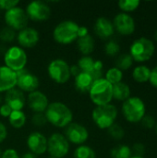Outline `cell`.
Returning <instances> with one entry per match:
<instances>
[{
	"mask_svg": "<svg viewBox=\"0 0 157 158\" xmlns=\"http://www.w3.org/2000/svg\"><path fill=\"white\" fill-rule=\"evenodd\" d=\"M43 114L47 123L61 129L68 127L73 119L71 109L64 103L58 101L49 103Z\"/></svg>",
	"mask_w": 157,
	"mask_h": 158,
	"instance_id": "6da1fadb",
	"label": "cell"
},
{
	"mask_svg": "<svg viewBox=\"0 0 157 158\" xmlns=\"http://www.w3.org/2000/svg\"><path fill=\"white\" fill-rule=\"evenodd\" d=\"M80 25L70 19L59 22L53 30L54 40L60 44H70L77 41Z\"/></svg>",
	"mask_w": 157,
	"mask_h": 158,
	"instance_id": "7a4b0ae2",
	"label": "cell"
},
{
	"mask_svg": "<svg viewBox=\"0 0 157 158\" xmlns=\"http://www.w3.org/2000/svg\"><path fill=\"white\" fill-rule=\"evenodd\" d=\"M91 101L96 106H105L110 104L113 99V85L105 78L93 81L89 92Z\"/></svg>",
	"mask_w": 157,
	"mask_h": 158,
	"instance_id": "3957f363",
	"label": "cell"
},
{
	"mask_svg": "<svg viewBox=\"0 0 157 158\" xmlns=\"http://www.w3.org/2000/svg\"><path fill=\"white\" fill-rule=\"evenodd\" d=\"M117 117L118 109L111 104L95 106L92 113L94 124L101 130H107L110 128L115 123Z\"/></svg>",
	"mask_w": 157,
	"mask_h": 158,
	"instance_id": "277c9868",
	"label": "cell"
},
{
	"mask_svg": "<svg viewBox=\"0 0 157 158\" xmlns=\"http://www.w3.org/2000/svg\"><path fill=\"white\" fill-rule=\"evenodd\" d=\"M4 62L6 67L14 72H18L25 69L28 62V56L22 47L12 45L6 51L4 55Z\"/></svg>",
	"mask_w": 157,
	"mask_h": 158,
	"instance_id": "5b68a950",
	"label": "cell"
},
{
	"mask_svg": "<svg viewBox=\"0 0 157 158\" xmlns=\"http://www.w3.org/2000/svg\"><path fill=\"white\" fill-rule=\"evenodd\" d=\"M122 113L129 122H139L145 116V105L139 97H130L122 105Z\"/></svg>",
	"mask_w": 157,
	"mask_h": 158,
	"instance_id": "8992f818",
	"label": "cell"
},
{
	"mask_svg": "<svg viewBox=\"0 0 157 158\" xmlns=\"http://www.w3.org/2000/svg\"><path fill=\"white\" fill-rule=\"evenodd\" d=\"M47 73L50 79L57 84H64L68 82L71 77L70 66L62 58H56L52 60L48 64Z\"/></svg>",
	"mask_w": 157,
	"mask_h": 158,
	"instance_id": "52a82bcc",
	"label": "cell"
},
{
	"mask_svg": "<svg viewBox=\"0 0 157 158\" xmlns=\"http://www.w3.org/2000/svg\"><path fill=\"white\" fill-rule=\"evenodd\" d=\"M155 53L154 43L147 38H140L133 42L130 46V56L133 60L143 62L149 60Z\"/></svg>",
	"mask_w": 157,
	"mask_h": 158,
	"instance_id": "ba28073f",
	"label": "cell"
},
{
	"mask_svg": "<svg viewBox=\"0 0 157 158\" xmlns=\"http://www.w3.org/2000/svg\"><path fill=\"white\" fill-rule=\"evenodd\" d=\"M47 152L51 157L64 158L69 152V143L64 134L55 132L47 138Z\"/></svg>",
	"mask_w": 157,
	"mask_h": 158,
	"instance_id": "9c48e42d",
	"label": "cell"
},
{
	"mask_svg": "<svg viewBox=\"0 0 157 158\" xmlns=\"http://www.w3.org/2000/svg\"><path fill=\"white\" fill-rule=\"evenodd\" d=\"M4 19L6 26L13 29L16 31H19L26 28L29 21L25 9L19 6L6 11Z\"/></svg>",
	"mask_w": 157,
	"mask_h": 158,
	"instance_id": "30bf717a",
	"label": "cell"
},
{
	"mask_svg": "<svg viewBox=\"0 0 157 158\" xmlns=\"http://www.w3.org/2000/svg\"><path fill=\"white\" fill-rule=\"evenodd\" d=\"M25 12L29 19L33 21H43L50 18L51 7L44 1L34 0L27 5Z\"/></svg>",
	"mask_w": 157,
	"mask_h": 158,
	"instance_id": "8fae6325",
	"label": "cell"
},
{
	"mask_svg": "<svg viewBox=\"0 0 157 158\" xmlns=\"http://www.w3.org/2000/svg\"><path fill=\"white\" fill-rule=\"evenodd\" d=\"M65 137L68 142L76 145L84 144L89 139V131L86 127L78 122H71L65 130Z\"/></svg>",
	"mask_w": 157,
	"mask_h": 158,
	"instance_id": "7c38bea8",
	"label": "cell"
},
{
	"mask_svg": "<svg viewBox=\"0 0 157 158\" xmlns=\"http://www.w3.org/2000/svg\"><path fill=\"white\" fill-rule=\"evenodd\" d=\"M17 85L16 87L23 93H31L38 89L40 81L38 77L28 69H24L16 72Z\"/></svg>",
	"mask_w": 157,
	"mask_h": 158,
	"instance_id": "4fadbf2b",
	"label": "cell"
},
{
	"mask_svg": "<svg viewBox=\"0 0 157 158\" xmlns=\"http://www.w3.org/2000/svg\"><path fill=\"white\" fill-rule=\"evenodd\" d=\"M29 152L35 156H42L47 152V138L40 131H33L29 134L26 140Z\"/></svg>",
	"mask_w": 157,
	"mask_h": 158,
	"instance_id": "5bb4252c",
	"label": "cell"
},
{
	"mask_svg": "<svg viewBox=\"0 0 157 158\" xmlns=\"http://www.w3.org/2000/svg\"><path fill=\"white\" fill-rule=\"evenodd\" d=\"M115 30L122 35H130L135 31V22L133 18L127 13H119L112 21Z\"/></svg>",
	"mask_w": 157,
	"mask_h": 158,
	"instance_id": "9a60e30c",
	"label": "cell"
},
{
	"mask_svg": "<svg viewBox=\"0 0 157 158\" xmlns=\"http://www.w3.org/2000/svg\"><path fill=\"white\" fill-rule=\"evenodd\" d=\"M40 40L39 31L32 27H26L19 31L17 34V41L19 46L24 48L34 47Z\"/></svg>",
	"mask_w": 157,
	"mask_h": 158,
	"instance_id": "2e32d148",
	"label": "cell"
},
{
	"mask_svg": "<svg viewBox=\"0 0 157 158\" xmlns=\"http://www.w3.org/2000/svg\"><path fill=\"white\" fill-rule=\"evenodd\" d=\"M26 104H28L29 107L34 113H44L49 105V100L45 94L36 90L28 94L26 97Z\"/></svg>",
	"mask_w": 157,
	"mask_h": 158,
	"instance_id": "e0dca14e",
	"label": "cell"
},
{
	"mask_svg": "<svg viewBox=\"0 0 157 158\" xmlns=\"http://www.w3.org/2000/svg\"><path fill=\"white\" fill-rule=\"evenodd\" d=\"M4 101L13 111L22 110L26 105V96L23 92L18 88H14L6 93Z\"/></svg>",
	"mask_w": 157,
	"mask_h": 158,
	"instance_id": "ac0fdd59",
	"label": "cell"
},
{
	"mask_svg": "<svg viewBox=\"0 0 157 158\" xmlns=\"http://www.w3.org/2000/svg\"><path fill=\"white\" fill-rule=\"evenodd\" d=\"M17 75L16 72L6 67L0 66V94L6 93L11 89L16 88Z\"/></svg>",
	"mask_w": 157,
	"mask_h": 158,
	"instance_id": "d6986e66",
	"label": "cell"
},
{
	"mask_svg": "<svg viewBox=\"0 0 157 158\" xmlns=\"http://www.w3.org/2000/svg\"><path fill=\"white\" fill-rule=\"evenodd\" d=\"M93 29L95 34L101 39H108L115 31L113 22L105 17H100L95 20Z\"/></svg>",
	"mask_w": 157,
	"mask_h": 158,
	"instance_id": "ffe728a7",
	"label": "cell"
},
{
	"mask_svg": "<svg viewBox=\"0 0 157 158\" xmlns=\"http://www.w3.org/2000/svg\"><path fill=\"white\" fill-rule=\"evenodd\" d=\"M74 79H75L74 84H75L76 89L79 92L84 93V94L90 92L91 87L94 81L93 77L89 73H86V72H81Z\"/></svg>",
	"mask_w": 157,
	"mask_h": 158,
	"instance_id": "44dd1931",
	"label": "cell"
},
{
	"mask_svg": "<svg viewBox=\"0 0 157 158\" xmlns=\"http://www.w3.org/2000/svg\"><path fill=\"white\" fill-rule=\"evenodd\" d=\"M77 47L83 56H90L94 50V39L89 33L77 39Z\"/></svg>",
	"mask_w": 157,
	"mask_h": 158,
	"instance_id": "7402d4cb",
	"label": "cell"
},
{
	"mask_svg": "<svg viewBox=\"0 0 157 158\" xmlns=\"http://www.w3.org/2000/svg\"><path fill=\"white\" fill-rule=\"evenodd\" d=\"M130 97V89L128 84L118 82L113 85V98L118 101H126Z\"/></svg>",
	"mask_w": 157,
	"mask_h": 158,
	"instance_id": "603a6c76",
	"label": "cell"
},
{
	"mask_svg": "<svg viewBox=\"0 0 157 158\" xmlns=\"http://www.w3.org/2000/svg\"><path fill=\"white\" fill-rule=\"evenodd\" d=\"M27 118L22 110H14L8 117V122L14 129H21L26 124Z\"/></svg>",
	"mask_w": 157,
	"mask_h": 158,
	"instance_id": "cb8c5ba5",
	"label": "cell"
},
{
	"mask_svg": "<svg viewBox=\"0 0 157 158\" xmlns=\"http://www.w3.org/2000/svg\"><path fill=\"white\" fill-rule=\"evenodd\" d=\"M151 70L146 66H138L133 69L132 76L133 79L140 83L146 82L150 80Z\"/></svg>",
	"mask_w": 157,
	"mask_h": 158,
	"instance_id": "d4e9b609",
	"label": "cell"
},
{
	"mask_svg": "<svg viewBox=\"0 0 157 158\" xmlns=\"http://www.w3.org/2000/svg\"><path fill=\"white\" fill-rule=\"evenodd\" d=\"M74 158H96V154L94 150L89 146V145H80L78 146L74 153H73Z\"/></svg>",
	"mask_w": 157,
	"mask_h": 158,
	"instance_id": "484cf974",
	"label": "cell"
},
{
	"mask_svg": "<svg viewBox=\"0 0 157 158\" xmlns=\"http://www.w3.org/2000/svg\"><path fill=\"white\" fill-rule=\"evenodd\" d=\"M123 78V73L120 69H118V68H111L109 69L105 75V79L111 84V85H115L118 82H121Z\"/></svg>",
	"mask_w": 157,
	"mask_h": 158,
	"instance_id": "4316f807",
	"label": "cell"
},
{
	"mask_svg": "<svg viewBox=\"0 0 157 158\" xmlns=\"http://www.w3.org/2000/svg\"><path fill=\"white\" fill-rule=\"evenodd\" d=\"M112 158H130L131 157V149L125 144H119L114 147L110 152Z\"/></svg>",
	"mask_w": 157,
	"mask_h": 158,
	"instance_id": "83f0119b",
	"label": "cell"
},
{
	"mask_svg": "<svg viewBox=\"0 0 157 158\" xmlns=\"http://www.w3.org/2000/svg\"><path fill=\"white\" fill-rule=\"evenodd\" d=\"M94 64V59L90 56H82L78 63L77 66L79 67V69H81V72H86V73H90L93 69Z\"/></svg>",
	"mask_w": 157,
	"mask_h": 158,
	"instance_id": "f1b7e54d",
	"label": "cell"
},
{
	"mask_svg": "<svg viewBox=\"0 0 157 158\" xmlns=\"http://www.w3.org/2000/svg\"><path fill=\"white\" fill-rule=\"evenodd\" d=\"M132 63H133V59L130 56V55L123 54V55H120L116 60V68H118L121 71L127 70L132 66Z\"/></svg>",
	"mask_w": 157,
	"mask_h": 158,
	"instance_id": "f546056e",
	"label": "cell"
},
{
	"mask_svg": "<svg viewBox=\"0 0 157 158\" xmlns=\"http://www.w3.org/2000/svg\"><path fill=\"white\" fill-rule=\"evenodd\" d=\"M17 38L16 31L5 26L0 30V40L4 43H11Z\"/></svg>",
	"mask_w": 157,
	"mask_h": 158,
	"instance_id": "4dcf8cb0",
	"label": "cell"
},
{
	"mask_svg": "<svg viewBox=\"0 0 157 158\" xmlns=\"http://www.w3.org/2000/svg\"><path fill=\"white\" fill-rule=\"evenodd\" d=\"M140 6L139 0H120L118 2V6L121 10L126 12H130L138 8Z\"/></svg>",
	"mask_w": 157,
	"mask_h": 158,
	"instance_id": "1f68e13d",
	"label": "cell"
},
{
	"mask_svg": "<svg viewBox=\"0 0 157 158\" xmlns=\"http://www.w3.org/2000/svg\"><path fill=\"white\" fill-rule=\"evenodd\" d=\"M103 69H104V64L101 60H94V64L93 67L92 71L89 73L94 81L102 79L103 78Z\"/></svg>",
	"mask_w": 157,
	"mask_h": 158,
	"instance_id": "d6a6232c",
	"label": "cell"
},
{
	"mask_svg": "<svg viewBox=\"0 0 157 158\" xmlns=\"http://www.w3.org/2000/svg\"><path fill=\"white\" fill-rule=\"evenodd\" d=\"M107 131H108L109 135L116 140H121L125 134L123 128L119 124H117V123H114L110 128L107 129Z\"/></svg>",
	"mask_w": 157,
	"mask_h": 158,
	"instance_id": "836d02e7",
	"label": "cell"
},
{
	"mask_svg": "<svg viewBox=\"0 0 157 158\" xmlns=\"http://www.w3.org/2000/svg\"><path fill=\"white\" fill-rule=\"evenodd\" d=\"M120 50L119 44L115 41H109L105 45V52L109 56H115Z\"/></svg>",
	"mask_w": 157,
	"mask_h": 158,
	"instance_id": "e575fe53",
	"label": "cell"
},
{
	"mask_svg": "<svg viewBox=\"0 0 157 158\" xmlns=\"http://www.w3.org/2000/svg\"><path fill=\"white\" fill-rule=\"evenodd\" d=\"M31 122L36 127H43L47 123V120L43 113H34L31 118Z\"/></svg>",
	"mask_w": 157,
	"mask_h": 158,
	"instance_id": "d590c367",
	"label": "cell"
},
{
	"mask_svg": "<svg viewBox=\"0 0 157 158\" xmlns=\"http://www.w3.org/2000/svg\"><path fill=\"white\" fill-rule=\"evenodd\" d=\"M19 0H0V10L7 11L17 6H19Z\"/></svg>",
	"mask_w": 157,
	"mask_h": 158,
	"instance_id": "8d00e7d4",
	"label": "cell"
},
{
	"mask_svg": "<svg viewBox=\"0 0 157 158\" xmlns=\"http://www.w3.org/2000/svg\"><path fill=\"white\" fill-rule=\"evenodd\" d=\"M131 153L134 154L133 156L143 157V156L144 153H145V147H144V145L142 144V143H136V144L133 145L132 150H131Z\"/></svg>",
	"mask_w": 157,
	"mask_h": 158,
	"instance_id": "74e56055",
	"label": "cell"
},
{
	"mask_svg": "<svg viewBox=\"0 0 157 158\" xmlns=\"http://www.w3.org/2000/svg\"><path fill=\"white\" fill-rule=\"evenodd\" d=\"M141 121H142L143 126L146 129H153L155 126V121L154 118L151 116H144Z\"/></svg>",
	"mask_w": 157,
	"mask_h": 158,
	"instance_id": "f35d334b",
	"label": "cell"
},
{
	"mask_svg": "<svg viewBox=\"0 0 157 158\" xmlns=\"http://www.w3.org/2000/svg\"><path fill=\"white\" fill-rule=\"evenodd\" d=\"M1 158H20V156L15 149L8 148L5 150L4 152H2Z\"/></svg>",
	"mask_w": 157,
	"mask_h": 158,
	"instance_id": "ab89813d",
	"label": "cell"
},
{
	"mask_svg": "<svg viewBox=\"0 0 157 158\" xmlns=\"http://www.w3.org/2000/svg\"><path fill=\"white\" fill-rule=\"evenodd\" d=\"M12 111L13 110L5 103L0 106V116L3 118H8L10 114L12 113Z\"/></svg>",
	"mask_w": 157,
	"mask_h": 158,
	"instance_id": "60d3db41",
	"label": "cell"
},
{
	"mask_svg": "<svg viewBox=\"0 0 157 158\" xmlns=\"http://www.w3.org/2000/svg\"><path fill=\"white\" fill-rule=\"evenodd\" d=\"M7 137V129L6 125L0 121V143H2Z\"/></svg>",
	"mask_w": 157,
	"mask_h": 158,
	"instance_id": "b9f144b4",
	"label": "cell"
},
{
	"mask_svg": "<svg viewBox=\"0 0 157 158\" xmlns=\"http://www.w3.org/2000/svg\"><path fill=\"white\" fill-rule=\"evenodd\" d=\"M149 81L151 82V84L154 87L157 88V66L153 70H151V75H150Z\"/></svg>",
	"mask_w": 157,
	"mask_h": 158,
	"instance_id": "7bdbcfd3",
	"label": "cell"
},
{
	"mask_svg": "<svg viewBox=\"0 0 157 158\" xmlns=\"http://www.w3.org/2000/svg\"><path fill=\"white\" fill-rule=\"evenodd\" d=\"M89 34V30L85 26H80L79 27V31H78V38L83 37Z\"/></svg>",
	"mask_w": 157,
	"mask_h": 158,
	"instance_id": "ee69618b",
	"label": "cell"
},
{
	"mask_svg": "<svg viewBox=\"0 0 157 158\" xmlns=\"http://www.w3.org/2000/svg\"><path fill=\"white\" fill-rule=\"evenodd\" d=\"M81 72V69H79V67L77 66V64H76V65L70 66V75L73 76L74 78H75L77 75H79Z\"/></svg>",
	"mask_w": 157,
	"mask_h": 158,
	"instance_id": "f6af8a7d",
	"label": "cell"
},
{
	"mask_svg": "<svg viewBox=\"0 0 157 158\" xmlns=\"http://www.w3.org/2000/svg\"><path fill=\"white\" fill-rule=\"evenodd\" d=\"M20 158H37V157H36V156H35V155H33L32 153H31V152H27V153H25L24 155H22Z\"/></svg>",
	"mask_w": 157,
	"mask_h": 158,
	"instance_id": "bcb514c9",
	"label": "cell"
},
{
	"mask_svg": "<svg viewBox=\"0 0 157 158\" xmlns=\"http://www.w3.org/2000/svg\"><path fill=\"white\" fill-rule=\"evenodd\" d=\"M2 100H3V99H2V97H1V95H0V106L2 105Z\"/></svg>",
	"mask_w": 157,
	"mask_h": 158,
	"instance_id": "7dc6e473",
	"label": "cell"
},
{
	"mask_svg": "<svg viewBox=\"0 0 157 158\" xmlns=\"http://www.w3.org/2000/svg\"><path fill=\"white\" fill-rule=\"evenodd\" d=\"M130 158H144V157H139V156H131Z\"/></svg>",
	"mask_w": 157,
	"mask_h": 158,
	"instance_id": "c3c4849f",
	"label": "cell"
},
{
	"mask_svg": "<svg viewBox=\"0 0 157 158\" xmlns=\"http://www.w3.org/2000/svg\"><path fill=\"white\" fill-rule=\"evenodd\" d=\"M1 156H2V150H1V148H0V158H1Z\"/></svg>",
	"mask_w": 157,
	"mask_h": 158,
	"instance_id": "681fc988",
	"label": "cell"
},
{
	"mask_svg": "<svg viewBox=\"0 0 157 158\" xmlns=\"http://www.w3.org/2000/svg\"><path fill=\"white\" fill-rule=\"evenodd\" d=\"M155 39H156V40H157V31H156V32H155Z\"/></svg>",
	"mask_w": 157,
	"mask_h": 158,
	"instance_id": "f907efd6",
	"label": "cell"
},
{
	"mask_svg": "<svg viewBox=\"0 0 157 158\" xmlns=\"http://www.w3.org/2000/svg\"><path fill=\"white\" fill-rule=\"evenodd\" d=\"M155 131H156V133H157V123L155 124Z\"/></svg>",
	"mask_w": 157,
	"mask_h": 158,
	"instance_id": "816d5d0a",
	"label": "cell"
},
{
	"mask_svg": "<svg viewBox=\"0 0 157 158\" xmlns=\"http://www.w3.org/2000/svg\"><path fill=\"white\" fill-rule=\"evenodd\" d=\"M49 158H55V157H51V156H50V157H49Z\"/></svg>",
	"mask_w": 157,
	"mask_h": 158,
	"instance_id": "f5cc1de1",
	"label": "cell"
}]
</instances>
